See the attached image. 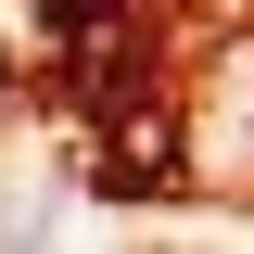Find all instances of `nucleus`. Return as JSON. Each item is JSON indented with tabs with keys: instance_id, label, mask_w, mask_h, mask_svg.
I'll return each instance as SVG.
<instances>
[{
	"instance_id": "1",
	"label": "nucleus",
	"mask_w": 254,
	"mask_h": 254,
	"mask_svg": "<svg viewBox=\"0 0 254 254\" xmlns=\"http://www.w3.org/2000/svg\"><path fill=\"white\" fill-rule=\"evenodd\" d=\"M51 26H64V51H102L127 26V0H51Z\"/></svg>"
}]
</instances>
